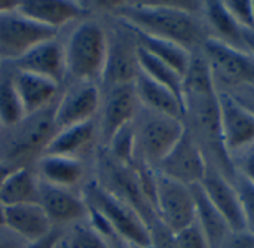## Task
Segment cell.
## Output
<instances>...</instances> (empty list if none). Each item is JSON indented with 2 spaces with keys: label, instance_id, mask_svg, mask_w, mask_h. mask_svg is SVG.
<instances>
[{
  "label": "cell",
  "instance_id": "obj_1",
  "mask_svg": "<svg viewBox=\"0 0 254 248\" xmlns=\"http://www.w3.org/2000/svg\"><path fill=\"white\" fill-rule=\"evenodd\" d=\"M109 16L116 18L129 27L173 42L189 52H196L208 39L202 22V1H107Z\"/></svg>",
  "mask_w": 254,
  "mask_h": 248
},
{
  "label": "cell",
  "instance_id": "obj_2",
  "mask_svg": "<svg viewBox=\"0 0 254 248\" xmlns=\"http://www.w3.org/2000/svg\"><path fill=\"white\" fill-rule=\"evenodd\" d=\"M183 109L185 126L199 144L207 164L232 180L235 170L220 134L219 94L199 51L192 54L190 64L183 76Z\"/></svg>",
  "mask_w": 254,
  "mask_h": 248
},
{
  "label": "cell",
  "instance_id": "obj_3",
  "mask_svg": "<svg viewBox=\"0 0 254 248\" xmlns=\"http://www.w3.org/2000/svg\"><path fill=\"white\" fill-rule=\"evenodd\" d=\"M61 42L67 79L100 85L107 55V25L89 15L74 22Z\"/></svg>",
  "mask_w": 254,
  "mask_h": 248
},
{
  "label": "cell",
  "instance_id": "obj_4",
  "mask_svg": "<svg viewBox=\"0 0 254 248\" xmlns=\"http://www.w3.org/2000/svg\"><path fill=\"white\" fill-rule=\"evenodd\" d=\"M57 104V103H55ZM55 104L25 116L18 125L0 129V161L12 168L31 167L58 131L54 122Z\"/></svg>",
  "mask_w": 254,
  "mask_h": 248
},
{
  "label": "cell",
  "instance_id": "obj_5",
  "mask_svg": "<svg viewBox=\"0 0 254 248\" xmlns=\"http://www.w3.org/2000/svg\"><path fill=\"white\" fill-rule=\"evenodd\" d=\"M85 202L100 213L127 246L150 248L149 228L140 214L127 202L110 193L94 177L80 190Z\"/></svg>",
  "mask_w": 254,
  "mask_h": 248
},
{
  "label": "cell",
  "instance_id": "obj_6",
  "mask_svg": "<svg viewBox=\"0 0 254 248\" xmlns=\"http://www.w3.org/2000/svg\"><path fill=\"white\" fill-rule=\"evenodd\" d=\"M135 134V161L153 170L168 155L185 132V122L140 106L132 121Z\"/></svg>",
  "mask_w": 254,
  "mask_h": 248
},
{
  "label": "cell",
  "instance_id": "obj_7",
  "mask_svg": "<svg viewBox=\"0 0 254 248\" xmlns=\"http://www.w3.org/2000/svg\"><path fill=\"white\" fill-rule=\"evenodd\" d=\"M214 86L219 92H231L254 85V57L208 37L199 48Z\"/></svg>",
  "mask_w": 254,
  "mask_h": 248
},
{
  "label": "cell",
  "instance_id": "obj_8",
  "mask_svg": "<svg viewBox=\"0 0 254 248\" xmlns=\"http://www.w3.org/2000/svg\"><path fill=\"white\" fill-rule=\"evenodd\" d=\"M112 19L113 24L107 27V55L100 88L131 85L140 73L138 43L132 30L122 21Z\"/></svg>",
  "mask_w": 254,
  "mask_h": 248
},
{
  "label": "cell",
  "instance_id": "obj_9",
  "mask_svg": "<svg viewBox=\"0 0 254 248\" xmlns=\"http://www.w3.org/2000/svg\"><path fill=\"white\" fill-rule=\"evenodd\" d=\"M58 34L21 13L16 4L0 13V62L13 64L30 49Z\"/></svg>",
  "mask_w": 254,
  "mask_h": 248
},
{
  "label": "cell",
  "instance_id": "obj_10",
  "mask_svg": "<svg viewBox=\"0 0 254 248\" xmlns=\"http://www.w3.org/2000/svg\"><path fill=\"white\" fill-rule=\"evenodd\" d=\"M155 213L159 222L173 234L195 222V199L192 189L174 182L155 170Z\"/></svg>",
  "mask_w": 254,
  "mask_h": 248
},
{
  "label": "cell",
  "instance_id": "obj_11",
  "mask_svg": "<svg viewBox=\"0 0 254 248\" xmlns=\"http://www.w3.org/2000/svg\"><path fill=\"white\" fill-rule=\"evenodd\" d=\"M140 110L134 83L101 88V106L97 116L100 147H106L110 138L129 125Z\"/></svg>",
  "mask_w": 254,
  "mask_h": 248
},
{
  "label": "cell",
  "instance_id": "obj_12",
  "mask_svg": "<svg viewBox=\"0 0 254 248\" xmlns=\"http://www.w3.org/2000/svg\"><path fill=\"white\" fill-rule=\"evenodd\" d=\"M101 106V88L94 82H70L61 89L55 104L57 129L97 119Z\"/></svg>",
  "mask_w": 254,
  "mask_h": 248
},
{
  "label": "cell",
  "instance_id": "obj_13",
  "mask_svg": "<svg viewBox=\"0 0 254 248\" xmlns=\"http://www.w3.org/2000/svg\"><path fill=\"white\" fill-rule=\"evenodd\" d=\"M208 164L199 144L185 126V132L180 140L155 170L174 182L192 187L202 182Z\"/></svg>",
  "mask_w": 254,
  "mask_h": 248
},
{
  "label": "cell",
  "instance_id": "obj_14",
  "mask_svg": "<svg viewBox=\"0 0 254 248\" xmlns=\"http://www.w3.org/2000/svg\"><path fill=\"white\" fill-rule=\"evenodd\" d=\"M220 134L228 156L254 143V116L228 92H219Z\"/></svg>",
  "mask_w": 254,
  "mask_h": 248
},
{
  "label": "cell",
  "instance_id": "obj_15",
  "mask_svg": "<svg viewBox=\"0 0 254 248\" xmlns=\"http://www.w3.org/2000/svg\"><path fill=\"white\" fill-rule=\"evenodd\" d=\"M37 204L57 229L80 223L88 216V205L80 192L51 186L43 182L39 185Z\"/></svg>",
  "mask_w": 254,
  "mask_h": 248
},
{
  "label": "cell",
  "instance_id": "obj_16",
  "mask_svg": "<svg viewBox=\"0 0 254 248\" xmlns=\"http://www.w3.org/2000/svg\"><path fill=\"white\" fill-rule=\"evenodd\" d=\"M88 3L71 0H25L18 1V10L57 33L91 15Z\"/></svg>",
  "mask_w": 254,
  "mask_h": 248
},
{
  "label": "cell",
  "instance_id": "obj_17",
  "mask_svg": "<svg viewBox=\"0 0 254 248\" xmlns=\"http://www.w3.org/2000/svg\"><path fill=\"white\" fill-rule=\"evenodd\" d=\"M12 65L18 71H25L45 77L48 80L58 83L60 86H63L64 82L67 80L65 58L60 34L57 37L39 43L25 55H22L18 61H15Z\"/></svg>",
  "mask_w": 254,
  "mask_h": 248
},
{
  "label": "cell",
  "instance_id": "obj_18",
  "mask_svg": "<svg viewBox=\"0 0 254 248\" xmlns=\"http://www.w3.org/2000/svg\"><path fill=\"white\" fill-rule=\"evenodd\" d=\"M199 186L204 190L208 201L223 216V219L228 222L229 228L234 232L246 231L241 202L231 179H228L214 167L208 165L207 173Z\"/></svg>",
  "mask_w": 254,
  "mask_h": 248
},
{
  "label": "cell",
  "instance_id": "obj_19",
  "mask_svg": "<svg viewBox=\"0 0 254 248\" xmlns=\"http://www.w3.org/2000/svg\"><path fill=\"white\" fill-rule=\"evenodd\" d=\"M98 149V128L97 119H94L80 125L58 129L48 143L43 155L65 156L86 162L88 156L92 155L95 158Z\"/></svg>",
  "mask_w": 254,
  "mask_h": 248
},
{
  "label": "cell",
  "instance_id": "obj_20",
  "mask_svg": "<svg viewBox=\"0 0 254 248\" xmlns=\"http://www.w3.org/2000/svg\"><path fill=\"white\" fill-rule=\"evenodd\" d=\"M39 180L48 183L51 186L76 190L77 187H83L88 182L86 177V162L57 156V155H42L33 167Z\"/></svg>",
  "mask_w": 254,
  "mask_h": 248
},
{
  "label": "cell",
  "instance_id": "obj_21",
  "mask_svg": "<svg viewBox=\"0 0 254 248\" xmlns=\"http://www.w3.org/2000/svg\"><path fill=\"white\" fill-rule=\"evenodd\" d=\"M4 228L25 244L48 237L55 228L39 204L4 207Z\"/></svg>",
  "mask_w": 254,
  "mask_h": 248
},
{
  "label": "cell",
  "instance_id": "obj_22",
  "mask_svg": "<svg viewBox=\"0 0 254 248\" xmlns=\"http://www.w3.org/2000/svg\"><path fill=\"white\" fill-rule=\"evenodd\" d=\"M13 80L25 116L36 115L48 109L49 106L55 104L63 89V86L52 80H48L31 73L18 71L16 68Z\"/></svg>",
  "mask_w": 254,
  "mask_h": 248
},
{
  "label": "cell",
  "instance_id": "obj_23",
  "mask_svg": "<svg viewBox=\"0 0 254 248\" xmlns=\"http://www.w3.org/2000/svg\"><path fill=\"white\" fill-rule=\"evenodd\" d=\"M201 18L207 28L208 37L219 40L231 48L247 52L243 37V28L229 15L223 1L219 0L202 1Z\"/></svg>",
  "mask_w": 254,
  "mask_h": 248
},
{
  "label": "cell",
  "instance_id": "obj_24",
  "mask_svg": "<svg viewBox=\"0 0 254 248\" xmlns=\"http://www.w3.org/2000/svg\"><path fill=\"white\" fill-rule=\"evenodd\" d=\"M134 88L138 103L143 109L183 121L185 118L183 103L173 91L155 82L153 79H150L141 71L138 73L134 82Z\"/></svg>",
  "mask_w": 254,
  "mask_h": 248
},
{
  "label": "cell",
  "instance_id": "obj_25",
  "mask_svg": "<svg viewBox=\"0 0 254 248\" xmlns=\"http://www.w3.org/2000/svg\"><path fill=\"white\" fill-rule=\"evenodd\" d=\"M40 180L33 167L13 168L0 189V204L13 207L22 204H37Z\"/></svg>",
  "mask_w": 254,
  "mask_h": 248
},
{
  "label": "cell",
  "instance_id": "obj_26",
  "mask_svg": "<svg viewBox=\"0 0 254 248\" xmlns=\"http://www.w3.org/2000/svg\"><path fill=\"white\" fill-rule=\"evenodd\" d=\"M190 189L195 199V222L205 234L210 247L219 248L234 231L229 228L223 216L208 201L199 185L192 186Z\"/></svg>",
  "mask_w": 254,
  "mask_h": 248
},
{
  "label": "cell",
  "instance_id": "obj_27",
  "mask_svg": "<svg viewBox=\"0 0 254 248\" xmlns=\"http://www.w3.org/2000/svg\"><path fill=\"white\" fill-rule=\"evenodd\" d=\"M129 28L132 30V33H134V36L137 39V43L143 51H146L150 55L156 57L158 60L164 61L165 64L173 67L176 71H179L182 76H185V73H186V70H188V67L190 64V60H192V52L186 51L185 48H182V46H179V45H176L173 42L149 36L146 33H141V31L132 28V27H129Z\"/></svg>",
  "mask_w": 254,
  "mask_h": 248
},
{
  "label": "cell",
  "instance_id": "obj_28",
  "mask_svg": "<svg viewBox=\"0 0 254 248\" xmlns=\"http://www.w3.org/2000/svg\"><path fill=\"white\" fill-rule=\"evenodd\" d=\"M15 68L12 64H0V126L12 128L24 118V109L15 88Z\"/></svg>",
  "mask_w": 254,
  "mask_h": 248
},
{
  "label": "cell",
  "instance_id": "obj_29",
  "mask_svg": "<svg viewBox=\"0 0 254 248\" xmlns=\"http://www.w3.org/2000/svg\"><path fill=\"white\" fill-rule=\"evenodd\" d=\"M138 65L140 71L153 79L155 82L164 85L170 91H173L183 103V76L176 71L173 67L143 51L138 46Z\"/></svg>",
  "mask_w": 254,
  "mask_h": 248
},
{
  "label": "cell",
  "instance_id": "obj_30",
  "mask_svg": "<svg viewBox=\"0 0 254 248\" xmlns=\"http://www.w3.org/2000/svg\"><path fill=\"white\" fill-rule=\"evenodd\" d=\"M55 248H116L103 238L86 220L61 229Z\"/></svg>",
  "mask_w": 254,
  "mask_h": 248
},
{
  "label": "cell",
  "instance_id": "obj_31",
  "mask_svg": "<svg viewBox=\"0 0 254 248\" xmlns=\"http://www.w3.org/2000/svg\"><path fill=\"white\" fill-rule=\"evenodd\" d=\"M110 158H113L116 162L122 165L132 167L135 162V134L132 122L122 129H119L107 143L106 147H103Z\"/></svg>",
  "mask_w": 254,
  "mask_h": 248
},
{
  "label": "cell",
  "instance_id": "obj_32",
  "mask_svg": "<svg viewBox=\"0 0 254 248\" xmlns=\"http://www.w3.org/2000/svg\"><path fill=\"white\" fill-rule=\"evenodd\" d=\"M232 183L237 189V193L241 202L246 231H249L254 235V185H252L238 173H235V176L232 177Z\"/></svg>",
  "mask_w": 254,
  "mask_h": 248
},
{
  "label": "cell",
  "instance_id": "obj_33",
  "mask_svg": "<svg viewBox=\"0 0 254 248\" xmlns=\"http://www.w3.org/2000/svg\"><path fill=\"white\" fill-rule=\"evenodd\" d=\"M177 248H211L210 243L196 222L174 234Z\"/></svg>",
  "mask_w": 254,
  "mask_h": 248
},
{
  "label": "cell",
  "instance_id": "obj_34",
  "mask_svg": "<svg viewBox=\"0 0 254 248\" xmlns=\"http://www.w3.org/2000/svg\"><path fill=\"white\" fill-rule=\"evenodd\" d=\"M229 15L241 28H254L253 1L249 0H229L223 1Z\"/></svg>",
  "mask_w": 254,
  "mask_h": 248
},
{
  "label": "cell",
  "instance_id": "obj_35",
  "mask_svg": "<svg viewBox=\"0 0 254 248\" xmlns=\"http://www.w3.org/2000/svg\"><path fill=\"white\" fill-rule=\"evenodd\" d=\"M231 162L235 173L254 185V143L231 156Z\"/></svg>",
  "mask_w": 254,
  "mask_h": 248
},
{
  "label": "cell",
  "instance_id": "obj_36",
  "mask_svg": "<svg viewBox=\"0 0 254 248\" xmlns=\"http://www.w3.org/2000/svg\"><path fill=\"white\" fill-rule=\"evenodd\" d=\"M150 234V248H177L176 235L165 228L159 220L149 226Z\"/></svg>",
  "mask_w": 254,
  "mask_h": 248
},
{
  "label": "cell",
  "instance_id": "obj_37",
  "mask_svg": "<svg viewBox=\"0 0 254 248\" xmlns=\"http://www.w3.org/2000/svg\"><path fill=\"white\" fill-rule=\"evenodd\" d=\"M219 248H254V235L249 231L232 232Z\"/></svg>",
  "mask_w": 254,
  "mask_h": 248
},
{
  "label": "cell",
  "instance_id": "obj_38",
  "mask_svg": "<svg viewBox=\"0 0 254 248\" xmlns=\"http://www.w3.org/2000/svg\"><path fill=\"white\" fill-rule=\"evenodd\" d=\"M228 94L232 95L243 107H246L254 116V85L237 88V89H234V91H231Z\"/></svg>",
  "mask_w": 254,
  "mask_h": 248
},
{
  "label": "cell",
  "instance_id": "obj_39",
  "mask_svg": "<svg viewBox=\"0 0 254 248\" xmlns=\"http://www.w3.org/2000/svg\"><path fill=\"white\" fill-rule=\"evenodd\" d=\"M25 243L6 228L0 229V248H22Z\"/></svg>",
  "mask_w": 254,
  "mask_h": 248
},
{
  "label": "cell",
  "instance_id": "obj_40",
  "mask_svg": "<svg viewBox=\"0 0 254 248\" xmlns=\"http://www.w3.org/2000/svg\"><path fill=\"white\" fill-rule=\"evenodd\" d=\"M60 234H61V229H54L48 237L36 241V243H28L25 244L22 248H55V244L60 238Z\"/></svg>",
  "mask_w": 254,
  "mask_h": 248
},
{
  "label": "cell",
  "instance_id": "obj_41",
  "mask_svg": "<svg viewBox=\"0 0 254 248\" xmlns=\"http://www.w3.org/2000/svg\"><path fill=\"white\" fill-rule=\"evenodd\" d=\"M243 37L247 52L254 57V28H243Z\"/></svg>",
  "mask_w": 254,
  "mask_h": 248
},
{
  "label": "cell",
  "instance_id": "obj_42",
  "mask_svg": "<svg viewBox=\"0 0 254 248\" xmlns=\"http://www.w3.org/2000/svg\"><path fill=\"white\" fill-rule=\"evenodd\" d=\"M12 170H13L12 167H9L7 164H4V162L0 161V189H1V186H3V183H4V180H6V177L9 176V173H10Z\"/></svg>",
  "mask_w": 254,
  "mask_h": 248
},
{
  "label": "cell",
  "instance_id": "obj_43",
  "mask_svg": "<svg viewBox=\"0 0 254 248\" xmlns=\"http://www.w3.org/2000/svg\"><path fill=\"white\" fill-rule=\"evenodd\" d=\"M18 1H9V0H0V13L6 12V10H10L13 7H16Z\"/></svg>",
  "mask_w": 254,
  "mask_h": 248
},
{
  "label": "cell",
  "instance_id": "obj_44",
  "mask_svg": "<svg viewBox=\"0 0 254 248\" xmlns=\"http://www.w3.org/2000/svg\"><path fill=\"white\" fill-rule=\"evenodd\" d=\"M4 228V207L0 204V229Z\"/></svg>",
  "mask_w": 254,
  "mask_h": 248
},
{
  "label": "cell",
  "instance_id": "obj_45",
  "mask_svg": "<svg viewBox=\"0 0 254 248\" xmlns=\"http://www.w3.org/2000/svg\"><path fill=\"white\" fill-rule=\"evenodd\" d=\"M127 248H143V247H137V246H127Z\"/></svg>",
  "mask_w": 254,
  "mask_h": 248
},
{
  "label": "cell",
  "instance_id": "obj_46",
  "mask_svg": "<svg viewBox=\"0 0 254 248\" xmlns=\"http://www.w3.org/2000/svg\"><path fill=\"white\" fill-rule=\"evenodd\" d=\"M253 24H254V1H253Z\"/></svg>",
  "mask_w": 254,
  "mask_h": 248
},
{
  "label": "cell",
  "instance_id": "obj_47",
  "mask_svg": "<svg viewBox=\"0 0 254 248\" xmlns=\"http://www.w3.org/2000/svg\"><path fill=\"white\" fill-rule=\"evenodd\" d=\"M0 129H1V126H0Z\"/></svg>",
  "mask_w": 254,
  "mask_h": 248
},
{
  "label": "cell",
  "instance_id": "obj_48",
  "mask_svg": "<svg viewBox=\"0 0 254 248\" xmlns=\"http://www.w3.org/2000/svg\"><path fill=\"white\" fill-rule=\"evenodd\" d=\"M0 64H1V62H0Z\"/></svg>",
  "mask_w": 254,
  "mask_h": 248
}]
</instances>
